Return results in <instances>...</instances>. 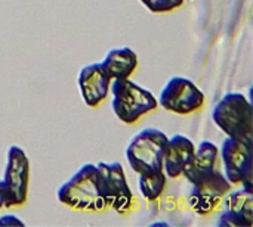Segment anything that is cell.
<instances>
[{"label":"cell","mask_w":253,"mask_h":227,"mask_svg":"<svg viewBox=\"0 0 253 227\" xmlns=\"http://www.w3.org/2000/svg\"><path fill=\"white\" fill-rule=\"evenodd\" d=\"M61 204L80 211H102L107 204L95 164H83L56 191Z\"/></svg>","instance_id":"obj_1"},{"label":"cell","mask_w":253,"mask_h":227,"mask_svg":"<svg viewBox=\"0 0 253 227\" xmlns=\"http://www.w3.org/2000/svg\"><path fill=\"white\" fill-rule=\"evenodd\" d=\"M111 87V108L116 117L125 124L136 123L142 115L159 106L154 95L129 78H116Z\"/></svg>","instance_id":"obj_2"},{"label":"cell","mask_w":253,"mask_h":227,"mask_svg":"<svg viewBox=\"0 0 253 227\" xmlns=\"http://www.w3.org/2000/svg\"><path fill=\"white\" fill-rule=\"evenodd\" d=\"M213 123L228 136L252 140L253 109L242 93H227L212 111Z\"/></svg>","instance_id":"obj_3"},{"label":"cell","mask_w":253,"mask_h":227,"mask_svg":"<svg viewBox=\"0 0 253 227\" xmlns=\"http://www.w3.org/2000/svg\"><path fill=\"white\" fill-rule=\"evenodd\" d=\"M169 137L165 131L148 127L132 137L126 148V160L130 168L138 173H153L163 170V155Z\"/></svg>","instance_id":"obj_4"},{"label":"cell","mask_w":253,"mask_h":227,"mask_svg":"<svg viewBox=\"0 0 253 227\" xmlns=\"http://www.w3.org/2000/svg\"><path fill=\"white\" fill-rule=\"evenodd\" d=\"M1 182V201L4 208L21 207L28 198L30 161L22 148L12 145L7 149Z\"/></svg>","instance_id":"obj_5"},{"label":"cell","mask_w":253,"mask_h":227,"mask_svg":"<svg viewBox=\"0 0 253 227\" xmlns=\"http://www.w3.org/2000/svg\"><path fill=\"white\" fill-rule=\"evenodd\" d=\"M221 157L227 180L252 191V140L227 137L221 146Z\"/></svg>","instance_id":"obj_6"},{"label":"cell","mask_w":253,"mask_h":227,"mask_svg":"<svg viewBox=\"0 0 253 227\" xmlns=\"http://www.w3.org/2000/svg\"><path fill=\"white\" fill-rule=\"evenodd\" d=\"M159 103L169 112L187 115L205 105V95L191 80L172 77L160 92Z\"/></svg>","instance_id":"obj_7"},{"label":"cell","mask_w":253,"mask_h":227,"mask_svg":"<svg viewBox=\"0 0 253 227\" xmlns=\"http://www.w3.org/2000/svg\"><path fill=\"white\" fill-rule=\"evenodd\" d=\"M96 168L107 207H111L117 214H126L133 205V194L127 185L122 164L117 161L99 162Z\"/></svg>","instance_id":"obj_8"},{"label":"cell","mask_w":253,"mask_h":227,"mask_svg":"<svg viewBox=\"0 0 253 227\" xmlns=\"http://www.w3.org/2000/svg\"><path fill=\"white\" fill-rule=\"evenodd\" d=\"M230 191L231 183L221 171L213 168L193 183V189L188 195V205L194 213L208 216L219 205L221 199Z\"/></svg>","instance_id":"obj_9"},{"label":"cell","mask_w":253,"mask_h":227,"mask_svg":"<svg viewBox=\"0 0 253 227\" xmlns=\"http://www.w3.org/2000/svg\"><path fill=\"white\" fill-rule=\"evenodd\" d=\"M77 83L83 102L90 108H96L108 96L111 78L98 62L84 65L79 72Z\"/></svg>","instance_id":"obj_10"},{"label":"cell","mask_w":253,"mask_h":227,"mask_svg":"<svg viewBox=\"0 0 253 227\" xmlns=\"http://www.w3.org/2000/svg\"><path fill=\"white\" fill-rule=\"evenodd\" d=\"M224 205L225 211L218 219L219 227H252L253 225V194L242 188L237 192H228Z\"/></svg>","instance_id":"obj_11"},{"label":"cell","mask_w":253,"mask_h":227,"mask_svg":"<svg viewBox=\"0 0 253 227\" xmlns=\"http://www.w3.org/2000/svg\"><path fill=\"white\" fill-rule=\"evenodd\" d=\"M194 143L182 134H176L168 140L165 155H163V170L170 179H178L182 176L188 162L194 155Z\"/></svg>","instance_id":"obj_12"},{"label":"cell","mask_w":253,"mask_h":227,"mask_svg":"<svg viewBox=\"0 0 253 227\" xmlns=\"http://www.w3.org/2000/svg\"><path fill=\"white\" fill-rule=\"evenodd\" d=\"M99 64L111 80L129 78L138 68V56L135 50L127 46L113 47Z\"/></svg>","instance_id":"obj_13"},{"label":"cell","mask_w":253,"mask_h":227,"mask_svg":"<svg viewBox=\"0 0 253 227\" xmlns=\"http://www.w3.org/2000/svg\"><path fill=\"white\" fill-rule=\"evenodd\" d=\"M218 162V146L211 140H203L196 148L191 161L188 162L187 168L184 170L182 176L193 185L200 177L216 168Z\"/></svg>","instance_id":"obj_14"},{"label":"cell","mask_w":253,"mask_h":227,"mask_svg":"<svg viewBox=\"0 0 253 227\" xmlns=\"http://www.w3.org/2000/svg\"><path fill=\"white\" fill-rule=\"evenodd\" d=\"M139 191L148 201H156L163 194L166 186V174L163 170L139 174Z\"/></svg>","instance_id":"obj_15"},{"label":"cell","mask_w":253,"mask_h":227,"mask_svg":"<svg viewBox=\"0 0 253 227\" xmlns=\"http://www.w3.org/2000/svg\"><path fill=\"white\" fill-rule=\"evenodd\" d=\"M141 3L153 13H166L181 7L184 0H141Z\"/></svg>","instance_id":"obj_16"},{"label":"cell","mask_w":253,"mask_h":227,"mask_svg":"<svg viewBox=\"0 0 253 227\" xmlns=\"http://www.w3.org/2000/svg\"><path fill=\"white\" fill-rule=\"evenodd\" d=\"M24 226V222H21L18 217L12 216V214H7V216H3L0 217V226Z\"/></svg>","instance_id":"obj_17"},{"label":"cell","mask_w":253,"mask_h":227,"mask_svg":"<svg viewBox=\"0 0 253 227\" xmlns=\"http://www.w3.org/2000/svg\"><path fill=\"white\" fill-rule=\"evenodd\" d=\"M3 207V201H1V182H0V208Z\"/></svg>","instance_id":"obj_18"}]
</instances>
